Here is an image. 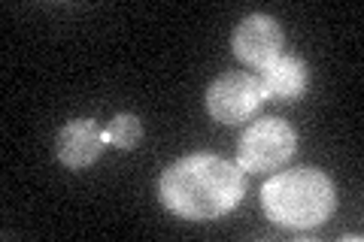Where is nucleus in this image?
Segmentation results:
<instances>
[{
  "label": "nucleus",
  "mask_w": 364,
  "mask_h": 242,
  "mask_svg": "<svg viewBox=\"0 0 364 242\" xmlns=\"http://www.w3.org/2000/svg\"><path fill=\"white\" fill-rule=\"evenodd\" d=\"M261 79L252 73H225L207 88V109L215 121L240 124L264 103Z\"/></svg>",
  "instance_id": "obj_4"
},
{
  "label": "nucleus",
  "mask_w": 364,
  "mask_h": 242,
  "mask_svg": "<svg viewBox=\"0 0 364 242\" xmlns=\"http://www.w3.org/2000/svg\"><path fill=\"white\" fill-rule=\"evenodd\" d=\"M234 52L249 67H264L282 55V31L270 16H249L234 33Z\"/></svg>",
  "instance_id": "obj_5"
},
{
  "label": "nucleus",
  "mask_w": 364,
  "mask_h": 242,
  "mask_svg": "<svg viewBox=\"0 0 364 242\" xmlns=\"http://www.w3.org/2000/svg\"><path fill=\"white\" fill-rule=\"evenodd\" d=\"M246 179L243 170L219 155H188L173 160L161 182L158 194L170 212L188 221H213L231 212L243 200Z\"/></svg>",
  "instance_id": "obj_1"
},
{
  "label": "nucleus",
  "mask_w": 364,
  "mask_h": 242,
  "mask_svg": "<svg viewBox=\"0 0 364 242\" xmlns=\"http://www.w3.org/2000/svg\"><path fill=\"white\" fill-rule=\"evenodd\" d=\"M104 140L109 145L122 148V152H131V148H136L140 140H143V124H140L136 115L122 112V115H116V119L109 121V128L104 131Z\"/></svg>",
  "instance_id": "obj_8"
},
{
  "label": "nucleus",
  "mask_w": 364,
  "mask_h": 242,
  "mask_svg": "<svg viewBox=\"0 0 364 242\" xmlns=\"http://www.w3.org/2000/svg\"><path fill=\"white\" fill-rule=\"evenodd\" d=\"M261 88H264L267 97H277V100H291L298 97L301 91L306 88V79H310V70L301 57L294 55H279L261 70Z\"/></svg>",
  "instance_id": "obj_7"
},
{
  "label": "nucleus",
  "mask_w": 364,
  "mask_h": 242,
  "mask_svg": "<svg viewBox=\"0 0 364 242\" xmlns=\"http://www.w3.org/2000/svg\"><path fill=\"white\" fill-rule=\"evenodd\" d=\"M298 148V136L279 119H261L243 133L237 145V167L246 172L279 170Z\"/></svg>",
  "instance_id": "obj_3"
},
{
  "label": "nucleus",
  "mask_w": 364,
  "mask_h": 242,
  "mask_svg": "<svg viewBox=\"0 0 364 242\" xmlns=\"http://www.w3.org/2000/svg\"><path fill=\"white\" fill-rule=\"evenodd\" d=\"M104 133L91 119H76L70 124H64L55 140V155L64 167L70 170H82L88 164H95L104 152Z\"/></svg>",
  "instance_id": "obj_6"
},
{
  "label": "nucleus",
  "mask_w": 364,
  "mask_h": 242,
  "mask_svg": "<svg viewBox=\"0 0 364 242\" xmlns=\"http://www.w3.org/2000/svg\"><path fill=\"white\" fill-rule=\"evenodd\" d=\"M261 206H264L270 221L282 227H318L334 215V182L316 167L279 172L261 188Z\"/></svg>",
  "instance_id": "obj_2"
}]
</instances>
